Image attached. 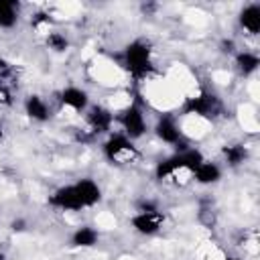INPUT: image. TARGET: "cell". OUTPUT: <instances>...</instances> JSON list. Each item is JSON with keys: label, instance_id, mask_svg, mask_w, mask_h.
<instances>
[{"label": "cell", "instance_id": "4fadbf2b", "mask_svg": "<svg viewBox=\"0 0 260 260\" xmlns=\"http://www.w3.org/2000/svg\"><path fill=\"white\" fill-rule=\"evenodd\" d=\"M238 24L248 35H258L260 32V4L258 2L246 4L238 12Z\"/></svg>", "mask_w": 260, "mask_h": 260}, {"label": "cell", "instance_id": "7402d4cb", "mask_svg": "<svg viewBox=\"0 0 260 260\" xmlns=\"http://www.w3.org/2000/svg\"><path fill=\"white\" fill-rule=\"evenodd\" d=\"M2 140H4V126L0 124V142H2Z\"/></svg>", "mask_w": 260, "mask_h": 260}, {"label": "cell", "instance_id": "44dd1931", "mask_svg": "<svg viewBox=\"0 0 260 260\" xmlns=\"http://www.w3.org/2000/svg\"><path fill=\"white\" fill-rule=\"evenodd\" d=\"M4 102H8V91L4 89V85H2V79H0V106H2Z\"/></svg>", "mask_w": 260, "mask_h": 260}, {"label": "cell", "instance_id": "7a4b0ae2", "mask_svg": "<svg viewBox=\"0 0 260 260\" xmlns=\"http://www.w3.org/2000/svg\"><path fill=\"white\" fill-rule=\"evenodd\" d=\"M122 67L134 77L144 79L152 71V49L144 39H134L122 49Z\"/></svg>", "mask_w": 260, "mask_h": 260}, {"label": "cell", "instance_id": "d6986e66", "mask_svg": "<svg viewBox=\"0 0 260 260\" xmlns=\"http://www.w3.org/2000/svg\"><path fill=\"white\" fill-rule=\"evenodd\" d=\"M45 43L53 53H65L69 49V39L59 30H49L45 37Z\"/></svg>", "mask_w": 260, "mask_h": 260}, {"label": "cell", "instance_id": "603a6c76", "mask_svg": "<svg viewBox=\"0 0 260 260\" xmlns=\"http://www.w3.org/2000/svg\"><path fill=\"white\" fill-rule=\"evenodd\" d=\"M225 260H242V258H238V256H225Z\"/></svg>", "mask_w": 260, "mask_h": 260}, {"label": "cell", "instance_id": "cb8c5ba5", "mask_svg": "<svg viewBox=\"0 0 260 260\" xmlns=\"http://www.w3.org/2000/svg\"><path fill=\"white\" fill-rule=\"evenodd\" d=\"M0 260H8V258H6V254H4V252H0Z\"/></svg>", "mask_w": 260, "mask_h": 260}, {"label": "cell", "instance_id": "2e32d148", "mask_svg": "<svg viewBox=\"0 0 260 260\" xmlns=\"http://www.w3.org/2000/svg\"><path fill=\"white\" fill-rule=\"evenodd\" d=\"M234 65L238 69L240 75L244 77H250L258 71L260 67V57L254 53V51H236L234 55Z\"/></svg>", "mask_w": 260, "mask_h": 260}, {"label": "cell", "instance_id": "9c48e42d", "mask_svg": "<svg viewBox=\"0 0 260 260\" xmlns=\"http://www.w3.org/2000/svg\"><path fill=\"white\" fill-rule=\"evenodd\" d=\"M59 104L75 114H81L89 108V93L79 85H67L59 91Z\"/></svg>", "mask_w": 260, "mask_h": 260}, {"label": "cell", "instance_id": "277c9868", "mask_svg": "<svg viewBox=\"0 0 260 260\" xmlns=\"http://www.w3.org/2000/svg\"><path fill=\"white\" fill-rule=\"evenodd\" d=\"M181 112L185 116H195V118H215L221 112V100L213 91L203 89L199 93L189 95L183 102Z\"/></svg>", "mask_w": 260, "mask_h": 260}, {"label": "cell", "instance_id": "3957f363", "mask_svg": "<svg viewBox=\"0 0 260 260\" xmlns=\"http://www.w3.org/2000/svg\"><path fill=\"white\" fill-rule=\"evenodd\" d=\"M102 152H104L108 162L118 165V167L132 165L140 156V150L134 144V140H130L122 132H110L102 144Z\"/></svg>", "mask_w": 260, "mask_h": 260}, {"label": "cell", "instance_id": "30bf717a", "mask_svg": "<svg viewBox=\"0 0 260 260\" xmlns=\"http://www.w3.org/2000/svg\"><path fill=\"white\" fill-rule=\"evenodd\" d=\"M154 136H156L160 142L169 144V146H177L179 142L185 140V138H183V132H181V128H179V124H177V120H175L173 116H169V114L158 116V120H156V124H154Z\"/></svg>", "mask_w": 260, "mask_h": 260}, {"label": "cell", "instance_id": "7c38bea8", "mask_svg": "<svg viewBox=\"0 0 260 260\" xmlns=\"http://www.w3.org/2000/svg\"><path fill=\"white\" fill-rule=\"evenodd\" d=\"M73 185H75V189H77L85 209H89V207H93V205H98L102 201V187L91 177H81Z\"/></svg>", "mask_w": 260, "mask_h": 260}, {"label": "cell", "instance_id": "9a60e30c", "mask_svg": "<svg viewBox=\"0 0 260 260\" xmlns=\"http://www.w3.org/2000/svg\"><path fill=\"white\" fill-rule=\"evenodd\" d=\"M71 246L73 248H81V250H87V248H93L98 246L100 242V232L93 228V225H79L75 228V232L71 234Z\"/></svg>", "mask_w": 260, "mask_h": 260}, {"label": "cell", "instance_id": "6da1fadb", "mask_svg": "<svg viewBox=\"0 0 260 260\" xmlns=\"http://www.w3.org/2000/svg\"><path fill=\"white\" fill-rule=\"evenodd\" d=\"M205 160V154L195 146H185L175 150L171 156L162 158L154 167V179L160 183H171L175 187H183L193 181V171Z\"/></svg>", "mask_w": 260, "mask_h": 260}, {"label": "cell", "instance_id": "5bb4252c", "mask_svg": "<svg viewBox=\"0 0 260 260\" xmlns=\"http://www.w3.org/2000/svg\"><path fill=\"white\" fill-rule=\"evenodd\" d=\"M221 175H223L221 167H219L215 160L205 158V160L193 171V181H195L197 185H215V183L221 181Z\"/></svg>", "mask_w": 260, "mask_h": 260}, {"label": "cell", "instance_id": "ffe728a7", "mask_svg": "<svg viewBox=\"0 0 260 260\" xmlns=\"http://www.w3.org/2000/svg\"><path fill=\"white\" fill-rule=\"evenodd\" d=\"M221 51L223 53H228V55H236V43H234V39H223L221 41Z\"/></svg>", "mask_w": 260, "mask_h": 260}, {"label": "cell", "instance_id": "52a82bcc", "mask_svg": "<svg viewBox=\"0 0 260 260\" xmlns=\"http://www.w3.org/2000/svg\"><path fill=\"white\" fill-rule=\"evenodd\" d=\"M83 114H85V122H87V126H89V130L93 134H110L112 132V126L116 122V116H114V112L110 108L100 106V104H93Z\"/></svg>", "mask_w": 260, "mask_h": 260}, {"label": "cell", "instance_id": "8992f818", "mask_svg": "<svg viewBox=\"0 0 260 260\" xmlns=\"http://www.w3.org/2000/svg\"><path fill=\"white\" fill-rule=\"evenodd\" d=\"M49 205L55 207V209H61V211H81V209H85L73 183L57 187L49 195Z\"/></svg>", "mask_w": 260, "mask_h": 260}, {"label": "cell", "instance_id": "8fae6325", "mask_svg": "<svg viewBox=\"0 0 260 260\" xmlns=\"http://www.w3.org/2000/svg\"><path fill=\"white\" fill-rule=\"evenodd\" d=\"M22 108H24V114H26L32 122L43 124V122H47V120L51 118V108H49L47 100H45L43 95H39V93L26 95Z\"/></svg>", "mask_w": 260, "mask_h": 260}, {"label": "cell", "instance_id": "ba28073f", "mask_svg": "<svg viewBox=\"0 0 260 260\" xmlns=\"http://www.w3.org/2000/svg\"><path fill=\"white\" fill-rule=\"evenodd\" d=\"M162 213L160 209H152V211H136L132 217H130V225L134 228L136 234L140 236H154L160 232L162 228Z\"/></svg>", "mask_w": 260, "mask_h": 260}, {"label": "cell", "instance_id": "5b68a950", "mask_svg": "<svg viewBox=\"0 0 260 260\" xmlns=\"http://www.w3.org/2000/svg\"><path fill=\"white\" fill-rule=\"evenodd\" d=\"M118 122H120L122 134H124V136H128L130 140H134V142H136V140H140V138L146 134V130H148L144 110H142V106H140L138 102L128 104V106L120 112Z\"/></svg>", "mask_w": 260, "mask_h": 260}, {"label": "cell", "instance_id": "ac0fdd59", "mask_svg": "<svg viewBox=\"0 0 260 260\" xmlns=\"http://www.w3.org/2000/svg\"><path fill=\"white\" fill-rule=\"evenodd\" d=\"M20 4L16 0H0V28L10 30L18 24Z\"/></svg>", "mask_w": 260, "mask_h": 260}, {"label": "cell", "instance_id": "e0dca14e", "mask_svg": "<svg viewBox=\"0 0 260 260\" xmlns=\"http://www.w3.org/2000/svg\"><path fill=\"white\" fill-rule=\"evenodd\" d=\"M221 156H223V162L232 169L240 167L246 162L248 158V146L244 142H230L221 148Z\"/></svg>", "mask_w": 260, "mask_h": 260}]
</instances>
